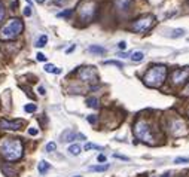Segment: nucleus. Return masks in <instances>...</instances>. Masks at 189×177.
<instances>
[{"label":"nucleus","instance_id":"obj_1","mask_svg":"<svg viewBox=\"0 0 189 177\" xmlns=\"http://www.w3.org/2000/svg\"><path fill=\"white\" fill-rule=\"evenodd\" d=\"M0 155L8 162H17L24 155V144L17 137H3L0 138Z\"/></svg>","mask_w":189,"mask_h":177},{"label":"nucleus","instance_id":"obj_2","mask_svg":"<svg viewBox=\"0 0 189 177\" xmlns=\"http://www.w3.org/2000/svg\"><path fill=\"white\" fill-rule=\"evenodd\" d=\"M165 77H167V67L159 64L147 70L143 76V82L150 88H159L165 82Z\"/></svg>","mask_w":189,"mask_h":177},{"label":"nucleus","instance_id":"obj_3","mask_svg":"<svg viewBox=\"0 0 189 177\" xmlns=\"http://www.w3.org/2000/svg\"><path fill=\"white\" fill-rule=\"evenodd\" d=\"M24 24L19 18H12L0 28V39L2 40H12L23 33Z\"/></svg>","mask_w":189,"mask_h":177},{"label":"nucleus","instance_id":"obj_4","mask_svg":"<svg viewBox=\"0 0 189 177\" xmlns=\"http://www.w3.org/2000/svg\"><path fill=\"white\" fill-rule=\"evenodd\" d=\"M134 134L143 143L155 144V142H154L155 137H154V133H152V126L145 119H138L137 122L134 124Z\"/></svg>","mask_w":189,"mask_h":177},{"label":"nucleus","instance_id":"obj_5","mask_svg":"<svg viewBox=\"0 0 189 177\" xmlns=\"http://www.w3.org/2000/svg\"><path fill=\"white\" fill-rule=\"evenodd\" d=\"M77 12H79V18H80L82 21L88 23V21L95 15V12H97V5H95L94 0H84V2L79 5Z\"/></svg>","mask_w":189,"mask_h":177},{"label":"nucleus","instance_id":"obj_6","mask_svg":"<svg viewBox=\"0 0 189 177\" xmlns=\"http://www.w3.org/2000/svg\"><path fill=\"white\" fill-rule=\"evenodd\" d=\"M154 21H155L154 15H145V17L138 18V19H136L133 23V30L136 33H146L147 30L152 27Z\"/></svg>","mask_w":189,"mask_h":177},{"label":"nucleus","instance_id":"obj_7","mask_svg":"<svg viewBox=\"0 0 189 177\" xmlns=\"http://www.w3.org/2000/svg\"><path fill=\"white\" fill-rule=\"evenodd\" d=\"M24 126V121L21 119H14V121H9L6 118L0 119V130H5V131H18Z\"/></svg>","mask_w":189,"mask_h":177},{"label":"nucleus","instance_id":"obj_8","mask_svg":"<svg viewBox=\"0 0 189 177\" xmlns=\"http://www.w3.org/2000/svg\"><path fill=\"white\" fill-rule=\"evenodd\" d=\"M189 79V67L185 68H176L173 72V84L174 85H182Z\"/></svg>","mask_w":189,"mask_h":177},{"label":"nucleus","instance_id":"obj_9","mask_svg":"<svg viewBox=\"0 0 189 177\" xmlns=\"http://www.w3.org/2000/svg\"><path fill=\"white\" fill-rule=\"evenodd\" d=\"M170 130H171V133L174 135H183L188 133V130H186V124L182 121V119L176 118L171 121V124H170Z\"/></svg>","mask_w":189,"mask_h":177},{"label":"nucleus","instance_id":"obj_10","mask_svg":"<svg viewBox=\"0 0 189 177\" xmlns=\"http://www.w3.org/2000/svg\"><path fill=\"white\" fill-rule=\"evenodd\" d=\"M79 77L85 82H95L97 80V73L94 67H84L79 70Z\"/></svg>","mask_w":189,"mask_h":177},{"label":"nucleus","instance_id":"obj_11","mask_svg":"<svg viewBox=\"0 0 189 177\" xmlns=\"http://www.w3.org/2000/svg\"><path fill=\"white\" fill-rule=\"evenodd\" d=\"M2 173H3L6 177H17L18 176L17 170L12 168L10 164H3V165H2Z\"/></svg>","mask_w":189,"mask_h":177},{"label":"nucleus","instance_id":"obj_12","mask_svg":"<svg viewBox=\"0 0 189 177\" xmlns=\"http://www.w3.org/2000/svg\"><path fill=\"white\" fill-rule=\"evenodd\" d=\"M76 137H82V138H85L82 134H76V133H73V131H66L64 134H63V142H73Z\"/></svg>","mask_w":189,"mask_h":177},{"label":"nucleus","instance_id":"obj_13","mask_svg":"<svg viewBox=\"0 0 189 177\" xmlns=\"http://www.w3.org/2000/svg\"><path fill=\"white\" fill-rule=\"evenodd\" d=\"M51 168V164L49 162H46V161H42V162H39V165H37V170H39V173L40 174H45V173H48Z\"/></svg>","mask_w":189,"mask_h":177},{"label":"nucleus","instance_id":"obj_14","mask_svg":"<svg viewBox=\"0 0 189 177\" xmlns=\"http://www.w3.org/2000/svg\"><path fill=\"white\" fill-rule=\"evenodd\" d=\"M88 51H89V52H94V54H100V55L106 54V49L101 48V46H98V45H91V46L88 48Z\"/></svg>","mask_w":189,"mask_h":177},{"label":"nucleus","instance_id":"obj_15","mask_svg":"<svg viewBox=\"0 0 189 177\" xmlns=\"http://www.w3.org/2000/svg\"><path fill=\"white\" fill-rule=\"evenodd\" d=\"M86 106L92 107V109H98V100L95 97H89V98H86Z\"/></svg>","mask_w":189,"mask_h":177},{"label":"nucleus","instance_id":"obj_16","mask_svg":"<svg viewBox=\"0 0 189 177\" xmlns=\"http://www.w3.org/2000/svg\"><path fill=\"white\" fill-rule=\"evenodd\" d=\"M45 72H48V73H55V75H60L61 73L60 68H57L55 66H52V64H46V66H45Z\"/></svg>","mask_w":189,"mask_h":177},{"label":"nucleus","instance_id":"obj_17","mask_svg":"<svg viewBox=\"0 0 189 177\" xmlns=\"http://www.w3.org/2000/svg\"><path fill=\"white\" fill-rule=\"evenodd\" d=\"M116 5H118L121 9L127 10V9L129 8V5H131V0H118V2H116Z\"/></svg>","mask_w":189,"mask_h":177},{"label":"nucleus","instance_id":"obj_18","mask_svg":"<svg viewBox=\"0 0 189 177\" xmlns=\"http://www.w3.org/2000/svg\"><path fill=\"white\" fill-rule=\"evenodd\" d=\"M46 42H48V36H46V34H42V36L39 37V40L36 42V46H37V48H43V46L46 45Z\"/></svg>","mask_w":189,"mask_h":177},{"label":"nucleus","instance_id":"obj_19","mask_svg":"<svg viewBox=\"0 0 189 177\" xmlns=\"http://www.w3.org/2000/svg\"><path fill=\"white\" fill-rule=\"evenodd\" d=\"M143 57H145V54H143V52H140V51H136V52H133V54H131V60H133V61H142Z\"/></svg>","mask_w":189,"mask_h":177},{"label":"nucleus","instance_id":"obj_20","mask_svg":"<svg viewBox=\"0 0 189 177\" xmlns=\"http://www.w3.org/2000/svg\"><path fill=\"white\" fill-rule=\"evenodd\" d=\"M89 171H106V170H109V165L106 164V165H92V167H89Z\"/></svg>","mask_w":189,"mask_h":177},{"label":"nucleus","instance_id":"obj_21","mask_svg":"<svg viewBox=\"0 0 189 177\" xmlns=\"http://www.w3.org/2000/svg\"><path fill=\"white\" fill-rule=\"evenodd\" d=\"M69 152L72 153V155H75V156H76V155L80 153V146H79V144H72V146L69 147Z\"/></svg>","mask_w":189,"mask_h":177},{"label":"nucleus","instance_id":"obj_22","mask_svg":"<svg viewBox=\"0 0 189 177\" xmlns=\"http://www.w3.org/2000/svg\"><path fill=\"white\" fill-rule=\"evenodd\" d=\"M104 64H106V66H109V64H110V66H116V67H119V68L124 67V64H122L121 61H115V60H109V61H104Z\"/></svg>","mask_w":189,"mask_h":177},{"label":"nucleus","instance_id":"obj_23","mask_svg":"<svg viewBox=\"0 0 189 177\" xmlns=\"http://www.w3.org/2000/svg\"><path fill=\"white\" fill-rule=\"evenodd\" d=\"M24 110H26L27 113H33V112H36V110H37V106H36V104H33V103H30V104H27L26 107H24Z\"/></svg>","mask_w":189,"mask_h":177},{"label":"nucleus","instance_id":"obj_24","mask_svg":"<svg viewBox=\"0 0 189 177\" xmlns=\"http://www.w3.org/2000/svg\"><path fill=\"white\" fill-rule=\"evenodd\" d=\"M45 149H46V152H49V153H51V152H54L55 149H57V144L54 143V142H49V143L46 144V147H45Z\"/></svg>","mask_w":189,"mask_h":177},{"label":"nucleus","instance_id":"obj_25","mask_svg":"<svg viewBox=\"0 0 189 177\" xmlns=\"http://www.w3.org/2000/svg\"><path fill=\"white\" fill-rule=\"evenodd\" d=\"M188 162H189V158H182V156L174 159V164H188Z\"/></svg>","mask_w":189,"mask_h":177},{"label":"nucleus","instance_id":"obj_26","mask_svg":"<svg viewBox=\"0 0 189 177\" xmlns=\"http://www.w3.org/2000/svg\"><path fill=\"white\" fill-rule=\"evenodd\" d=\"M89 149H98V150H101V147H100V146H97V144L86 143L85 144V150H89Z\"/></svg>","mask_w":189,"mask_h":177},{"label":"nucleus","instance_id":"obj_27","mask_svg":"<svg viewBox=\"0 0 189 177\" xmlns=\"http://www.w3.org/2000/svg\"><path fill=\"white\" fill-rule=\"evenodd\" d=\"M86 119H88V122H89V124H92V125L97 122V116H95V115H89Z\"/></svg>","mask_w":189,"mask_h":177},{"label":"nucleus","instance_id":"obj_28","mask_svg":"<svg viewBox=\"0 0 189 177\" xmlns=\"http://www.w3.org/2000/svg\"><path fill=\"white\" fill-rule=\"evenodd\" d=\"M3 18H5V6H3L2 2H0V23H2Z\"/></svg>","mask_w":189,"mask_h":177},{"label":"nucleus","instance_id":"obj_29","mask_svg":"<svg viewBox=\"0 0 189 177\" xmlns=\"http://www.w3.org/2000/svg\"><path fill=\"white\" fill-rule=\"evenodd\" d=\"M70 15H72V10H64V12H60V14H58V17H70Z\"/></svg>","mask_w":189,"mask_h":177},{"label":"nucleus","instance_id":"obj_30","mask_svg":"<svg viewBox=\"0 0 189 177\" xmlns=\"http://www.w3.org/2000/svg\"><path fill=\"white\" fill-rule=\"evenodd\" d=\"M36 57H37V61H46V55H45V54H42V52H39Z\"/></svg>","mask_w":189,"mask_h":177},{"label":"nucleus","instance_id":"obj_31","mask_svg":"<svg viewBox=\"0 0 189 177\" xmlns=\"http://www.w3.org/2000/svg\"><path fill=\"white\" fill-rule=\"evenodd\" d=\"M24 15H26V17H30V15H31V8H30V6H26V8H24Z\"/></svg>","mask_w":189,"mask_h":177},{"label":"nucleus","instance_id":"obj_32","mask_svg":"<svg viewBox=\"0 0 189 177\" xmlns=\"http://www.w3.org/2000/svg\"><path fill=\"white\" fill-rule=\"evenodd\" d=\"M118 48L124 51V49H125V48H127V43H125V42H124V40H122V42H119V43H118Z\"/></svg>","mask_w":189,"mask_h":177},{"label":"nucleus","instance_id":"obj_33","mask_svg":"<svg viewBox=\"0 0 189 177\" xmlns=\"http://www.w3.org/2000/svg\"><path fill=\"white\" fill-rule=\"evenodd\" d=\"M37 133H39V131H37L36 128H30V130H28V134L30 135H37Z\"/></svg>","mask_w":189,"mask_h":177},{"label":"nucleus","instance_id":"obj_34","mask_svg":"<svg viewBox=\"0 0 189 177\" xmlns=\"http://www.w3.org/2000/svg\"><path fill=\"white\" fill-rule=\"evenodd\" d=\"M69 0H55V5H58V6H61V5H64V3H67Z\"/></svg>","mask_w":189,"mask_h":177},{"label":"nucleus","instance_id":"obj_35","mask_svg":"<svg viewBox=\"0 0 189 177\" xmlns=\"http://www.w3.org/2000/svg\"><path fill=\"white\" fill-rule=\"evenodd\" d=\"M113 156H115V158H119V159L128 161V158H127V156H122V155H118V153H115V155H113Z\"/></svg>","mask_w":189,"mask_h":177},{"label":"nucleus","instance_id":"obj_36","mask_svg":"<svg viewBox=\"0 0 189 177\" xmlns=\"http://www.w3.org/2000/svg\"><path fill=\"white\" fill-rule=\"evenodd\" d=\"M97 159H98V162H106V156H104V155H98Z\"/></svg>","mask_w":189,"mask_h":177},{"label":"nucleus","instance_id":"obj_37","mask_svg":"<svg viewBox=\"0 0 189 177\" xmlns=\"http://www.w3.org/2000/svg\"><path fill=\"white\" fill-rule=\"evenodd\" d=\"M37 91H39V94H40V95H45V93H46L43 86H39V89H37Z\"/></svg>","mask_w":189,"mask_h":177},{"label":"nucleus","instance_id":"obj_38","mask_svg":"<svg viewBox=\"0 0 189 177\" xmlns=\"http://www.w3.org/2000/svg\"><path fill=\"white\" fill-rule=\"evenodd\" d=\"M180 34H183V30H176V31H174V34H173V36L176 37V36H180Z\"/></svg>","mask_w":189,"mask_h":177},{"label":"nucleus","instance_id":"obj_39","mask_svg":"<svg viewBox=\"0 0 189 177\" xmlns=\"http://www.w3.org/2000/svg\"><path fill=\"white\" fill-rule=\"evenodd\" d=\"M183 94H185V95H189V84H188V86L185 88V91H183Z\"/></svg>","mask_w":189,"mask_h":177},{"label":"nucleus","instance_id":"obj_40","mask_svg":"<svg viewBox=\"0 0 189 177\" xmlns=\"http://www.w3.org/2000/svg\"><path fill=\"white\" fill-rule=\"evenodd\" d=\"M75 48H76V46H75V45H73V46H72V48H69V49L66 51V52H67V54H69V52H72V51L75 49Z\"/></svg>","mask_w":189,"mask_h":177},{"label":"nucleus","instance_id":"obj_41","mask_svg":"<svg viewBox=\"0 0 189 177\" xmlns=\"http://www.w3.org/2000/svg\"><path fill=\"white\" fill-rule=\"evenodd\" d=\"M36 2H37V3H43L45 0H36Z\"/></svg>","mask_w":189,"mask_h":177},{"label":"nucleus","instance_id":"obj_42","mask_svg":"<svg viewBox=\"0 0 189 177\" xmlns=\"http://www.w3.org/2000/svg\"><path fill=\"white\" fill-rule=\"evenodd\" d=\"M162 177H170V176H168V174H164V176Z\"/></svg>","mask_w":189,"mask_h":177},{"label":"nucleus","instance_id":"obj_43","mask_svg":"<svg viewBox=\"0 0 189 177\" xmlns=\"http://www.w3.org/2000/svg\"><path fill=\"white\" fill-rule=\"evenodd\" d=\"M27 2H28V3H30V5H31V0H27Z\"/></svg>","mask_w":189,"mask_h":177},{"label":"nucleus","instance_id":"obj_44","mask_svg":"<svg viewBox=\"0 0 189 177\" xmlns=\"http://www.w3.org/2000/svg\"><path fill=\"white\" fill-rule=\"evenodd\" d=\"M75 177H82V176H75Z\"/></svg>","mask_w":189,"mask_h":177}]
</instances>
